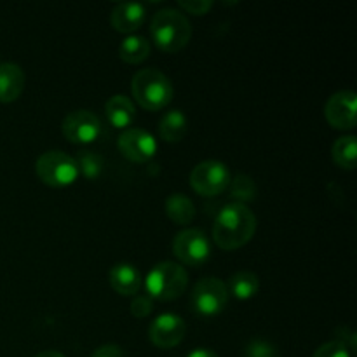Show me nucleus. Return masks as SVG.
<instances>
[{
    "instance_id": "nucleus-17",
    "label": "nucleus",
    "mask_w": 357,
    "mask_h": 357,
    "mask_svg": "<svg viewBox=\"0 0 357 357\" xmlns=\"http://www.w3.org/2000/svg\"><path fill=\"white\" fill-rule=\"evenodd\" d=\"M188 128L187 117L181 110L173 108V110H167L162 115V119L159 121V135L164 142L167 143H176L180 142L185 136Z\"/></svg>"
},
{
    "instance_id": "nucleus-8",
    "label": "nucleus",
    "mask_w": 357,
    "mask_h": 357,
    "mask_svg": "<svg viewBox=\"0 0 357 357\" xmlns=\"http://www.w3.org/2000/svg\"><path fill=\"white\" fill-rule=\"evenodd\" d=\"M173 253L181 264L201 267L211 257V244L202 230L185 229L174 236Z\"/></svg>"
},
{
    "instance_id": "nucleus-24",
    "label": "nucleus",
    "mask_w": 357,
    "mask_h": 357,
    "mask_svg": "<svg viewBox=\"0 0 357 357\" xmlns=\"http://www.w3.org/2000/svg\"><path fill=\"white\" fill-rule=\"evenodd\" d=\"M312 357H351V352H349L347 345L342 344V342L338 340H333L321 345V347L314 352Z\"/></svg>"
},
{
    "instance_id": "nucleus-30",
    "label": "nucleus",
    "mask_w": 357,
    "mask_h": 357,
    "mask_svg": "<svg viewBox=\"0 0 357 357\" xmlns=\"http://www.w3.org/2000/svg\"><path fill=\"white\" fill-rule=\"evenodd\" d=\"M35 357H65L61 352H56V351H44L40 354H37Z\"/></svg>"
},
{
    "instance_id": "nucleus-14",
    "label": "nucleus",
    "mask_w": 357,
    "mask_h": 357,
    "mask_svg": "<svg viewBox=\"0 0 357 357\" xmlns=\"http://www.w3.org/2000/svg\"><path fill=\"white\" fill-rule=\"evenodd\" d=\"M110 21L121 33H132L145 21V7L139 2H121L112 10Z\"/></svg>"
},
{
    "instance_id": "nucleus-20",
    "label": "nucleus",
    "mask_w": 357,
    "mask_h": 357,
    "mask_svg": "<svg viewBox=\"0 0 357 357\" xmlns=\"http://www.w3.org/2000/svg\"><path fill=\"white\" fill-rule=\"evenodd\" d=\"M150 51V42L146 40L142 35H129L122 40L121 47H119V56H121L122 61L131 63V65H136V63H142L149 58Z\"/></svg>"
},
{
    "instance_id": "nucleus-12",
    "label": "nucleus",
    "mask_w": 357,
    "mask_h": 357,
    "mask_svg": "<svg viewBox=\"0 0 357 357\" xmlns=\"http://www.w3.org/2000/svg\"><path fill=\"white\" fill-rule=\"evenodd\" d=\"M187 333V324L183 317L176 314H160L159 317L152 321L149 328V338L155 347L159 349H173L181 344Z\"/></svg>"
},
{
    "instance_id": "nucleus-3",
    "label": "nucleus",
    "mask_w": 357,
    "mask_h": 357,
    "mask_svg": "<svg viewBox=\"0 0 357 357\" xmlns=\"http://www.w3.org/2000/svg\"><path fill=\"white\" fill-rule=\"evenodd\" d=\"M131 93L146 110H162L173 101L174 89L166 73L157 68H143L132 77Z\"/></svg>"
},
{
    "instance_id": "nucleus-23",
    "label": "nucleus",
    "mask_w": 357,
    "mask_h": 357,
    "mask_svg": "<svg viewBox=\"0 0 357 357\" xmlns=\"http://www.w3.org/2000/svg\"><path fill=\"white\" fill-rule=\"evenodd\" d=\"M75 162L77 166H79V173H82L84 176L89 178V180L98 178L101 174V171H103V159H101L98 153L89 152V150L79 152Z\"/></svg>"
},
{
    "instance_id": "nucleus-25",
    "label": "nucleus",
    "mask_w": 357,
    "mask_h": 357,
    "mask_svg": "<svg viewBox=\"0 0 357 357\" xmlns=\"http://www.w3.org/2000/svg\"><path fill=\"white\" fill-rule=\"evenodd\" d=\"M246 357H279L278 349L265 340H253L244 351Z\"/></svg>"
},
{
    "instance_id": "nucleus-2",
    "label": "nucleus",
    "mask_w": 357,
    "mask_h": 357,
    "mask_svg": "<svg viewBox=\"0 0 357 357\" xmlns=\"http://www.w3.org/2000/svg\"><path fill=\"white\" fill-rule=\"evenodd\" d=\"M150 33L157 47L166 52H176L190 42L192 24L181 10L167 7L153 16Z\"/></svg>"
},
{
    "instance_id": "nucleus-4",
    "label": "nucleus",
    "mask_w": 357,
    "mask_h": 357,
    "mask_svg": "<svg viewBox=\"0 0 357 357\" xmlns=\"http://www.w3.org/2000/svg\"><path fill=\"white\" fill-rule=\"evenodd\" d=\"M188 286V275L176 261H160L153 265L145 278V288L150 298L173 302L180 298Z\"/></svg>"
},
{
    "instance_id": "nucleus-16",
    "label": "nucleus",
    "mask_w": 357,
    "mask_h": 357,
    "mask_svg": "<svg viewBox=\"0 0 357 357\" xmlns=\"http://www.w3.org/2000/svg\"><path fill=\"white\" fill-rule=\"evenodd\" d=\"M105 114H107L108 122L117 129H129V126L135 122L136 110L131 98L124 94H115L105 105Z\"/></svg>"
},
{
    "instance_id": "nucleus-28",
    "label": "nucleus",
    "mask_w": 357,
    "mask_h": 357,
    "mask_svg": "<svg viewBox=\"0 0 357 357\" xmlns=\"http://www.w3.org/2000/svg\"><path fill=\"white\" fill-rule=\"evenodd\" d=\"M91 357H126L124 356V351H122L119 345H101V347H98L96 351L91 354Z\"/></svg>"
},
{
    "instance_id": "nucleus-19",
    "label": "nucleus",
    "mask_w": 357,
    "mask_h": 357,
    "mask_svg": "<svg viewBox=\"0 0 357 357\" xmlns=\"http://www.w3.org/2000/svg\"><path fill=\"white\" fill-rule=\"evenodd\" d=\"M227 289H229V295L232 293L236 298L250 300L253 298L258 293V289H260V278H258L255 272L241 271L229 279Z\"/></svg>"
},
{
    "instance_id": "nucleus-11",
    "label": "nucleus",
    "mask_w": 357,
    "mask_h": 357,
    "mask_svg": "<svg viewBox=\"0 0 357 357\" xmlns=\"http://www.w3.org/2000/svg\"><path fill=\"white\" fill-rule=\"evenodd\" d=\"M356 103L354 91H338L324 105V117L335 129L352 131L357 124Z\"/></svg>"
},
{
    "instance_id": "nucleus-27",
    "label": "nucleus",
    "mask_w": 357,
    "mask_h": 357,
    "mask_svg": "<svg viewBox=\"0 0 357 357\" xmlns=\"http://www.w3.org/2000/svg\"><path fill=\"white\" fill-rule=\"evenodd\" d=\"M180 7L187 13L195 14V16H202L211 10L213 2L211 0H180Z\"/></svg>"
},
{
    "instance_id": "nucleus-26",
    "label": "nucleus",
    "mask_w": 357,
    "mask_h": 357,
    "mask_svg": "<svg viewBox=\"0 0 357 357\" xmlns=\"http://www.w3.org/2000/svg\"><path fill=\"white\" fill-rule=\"evenodd\" d=\"M153 310V300L149 295H135V300L131 302V314L135 317H146L152 314Z\"/></svg>"
},
{
    "instance_id": "nucleus-18",
    "label": "nucleus",
    "mask_w": 357,
    "mask_h": 357,
    "mask_svg": "<svg viewBox=\"0 0 357 357\" xmlns=\"http://www.w3.org/2000/svg\"><path fill=\"white\" fill-rule=\"evenodd\" d=\"M166 213L176 225H188L195 218V204L185 194H171L166 201Z\"/></svg>"
},
{
    "instance_id": "nucleus-6",
    "label": "nucleus",
    "mask_w": 357,
    "mask_h": 357,
    "mask_svg": "<svg viewBox=\"0 0 357 357\" xmlns=\"http://www.w3.org/2000/svg\"><path fill=\"white\" fill-rule=\"evenodd\" d=\"M192 307L202 317H213L223 312L229 303V289L216 278H204L194 286L190 296Z\"/></svg>"
},
{
    "instance_id": "nucleus-10",
    "label": "nucleus",
    "mask_w": 357,
    "mask_h": 357,
    "mask_svg": "<svg viewBox=\"0 0 357 357\" xmlns=\"http://www.w3.org/2000/svg\"><path fill=\"white\" fill-rule=\"evenodd\" d=\"M119 150L126 159L136 164H145L152 160L157 153V139L152 132L139 128H129L119 136Z\"/></svg>"
},
{
    "instance_id": "nucleus-9",
    "label": "nucleus",
    "mask_w": 357,
    "mask_h": 357,
    "mask_svg": "<svg viewBox=\"0 0 357 357\" xmlns=\"http://www.w3.org/2000/svg\"><path fill=\"white\" fill-rule=\"evenodd\" d=\"M61 129L68 142L80 143V145L96 142L103 135V124L98 119V115L89 110H84V108L70 112L63 119Z\"/></svg>"
},
{
    "instance_id": "nucleus-15",
    "label": "nucleus",
    "mask_w": 357,
    "mask_h": 357,
    "mask_svg": "<svg viewBox=\"0 0 357 357\" xmlns=\"http://www.w3.org/2000/svg\"><path fill=\"white\" fill-rule=\"evenodd\" d=\"M110 284L119 295L132 296L139 291L143 279L138 268L131 264H117L110 271Z\"/></svg>"
},
{
    "instance_id": "nucleus-21",
    "label": "nucleus",
    "mask_w": 357,
    "mask_h": 357,
    "mask_svg": "<svg viewBox=\"0 0 357 357\" xmlns=\"http://www.w3.org/2000/svg\"><path fill=\"white\" fill-rule=\"evenodd\" d=\"M333 160L344 169H354L357 164V138L356 136H342L335 142L331 150Z\"/></svg>"
},
{
    "instance_id": "nucleus-5",
    "label": "nucleus",
    "mask_w": 357,
    "mask_h": 357,
    "mask_svg": "<svg viewBox=\"0 0 357 357\" xmlns=\"http://www.w3.org/2000/svg\"><path fill=\"white\" fill-rule=\"evenodd\" d=\"M35 173L47 187L63 188L70 187L79 178V166L68 153L61 150H49L37 159Z\"/></svg>"
},
{
    "instance_id": "nucleus-1",
    "label": "nucleus",
    "mask_w": 357,
    "mask_h": 357,
    "mask_svg": "<svg viewBox=\"0 0 357 357\" xmlns=\"http://www.w3.org/2000/svg\"><path fill=\"white\" fill-rule=\"evenodd\" d=\"M257 232V216L246 204L230 202L215 218L213 239L223 251H234L250 243Z\"/></svg>"
},
{
    "instance_id": "nucleus-7",
    "label": "nucleus",
    "mask_w": 357,
    "mask_h": 357,
    "mask_svg": "<svg viewBox=\"0 0 357 357\" xmlns=\"http://www.w3.org/2000/svg\"><path fill=\"white\" fill-rule=\"evenodd\" d=\"M230 171L220 160H202L192 169L190 185L197 194L213 197L225 192L230 185Z\"/></svg>"
},
{
    "instance_id": "nucleus-13",
    "label": "nucleus",
    "mask_w": 357,
    "mask_h": 357,
    "mask_svg": "<svg viewBox=\"0 0 357 357\" xmlns=\"http://www.w3.org/2000/svg\"><path fill=\"white\" fill-rule=\"evenodd\" d=\"M23 68L16 63H0V103H13L24 91Z\"/></svg>"
},
{
    "instance_id": "nucleus-22",
    "label": "nucleus",
    "mask_w": 357,
    "mask_h": 357,
    "mask_svg": "<svg viewBox=\"0 0 357 357\" xmlns=\"http://www.w3.org/2000/svg\"><path fill=\"white\" fill-rule=\"evenodd\" d=\"M230 195L236 199V202L244 204V202L253 201L257 195V185H255L253 178L248 174H237L234 180H230Z\"/></svg>"
},
{
    "instance_id": "nucleus-29",
    "label": "nucleus",
    "mask_w": 357,
    "mask_h": 357,
    "mask_svg": "<svg viewBox=\"0 0 357 357\" xmlns=\"http://www.w3.org/2000/svg\"><path fill=\"white\" fill-rule=\"evenodd\" d=\"M187 357H218V354H215V352L209 351V349H195V351H192Z\"/></svg>"
}]
</instances>
